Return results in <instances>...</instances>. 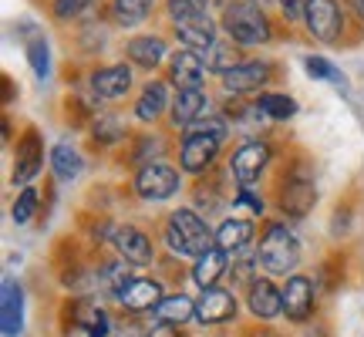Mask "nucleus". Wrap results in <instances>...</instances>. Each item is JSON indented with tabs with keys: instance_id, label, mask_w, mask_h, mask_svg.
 Masks as SVG:
<instances>
[{
	"instance_id": "1",
	"label": "nucleus",
	"mask_w": 364,
	"mask_h": 337,
	"mask_svg": "<svg viewBox=\"0 0 364 337\" xmlns=\"http://www.w3.org/2000/svg\"><path fill=\"white\" fill-rule=\"evenodd\" d=\"M166 243L172 253L179 257H203L206 250L216 247V233H209V226L193 209H176L169 220H166Z\"/></svg>"
},
{
	"instance_id": "2",
	"label": "nucleus",
	"mask_w": 364,
	"mask_h": 337,
	"mask_svg": "<svg viewBox=\"0 0 364 337\" xmlns=\"http://www.w3.org/2000/svg\"><path fill=\"white\" fill-rule=\"evenodd\" d=\"M257 263H260L267 273H287L297 270L300 263V243L297 236L287 230L284 223H267L263 230V240H260V253H257Z\"/></svg>"
},
{
	"instance_id": "3",
	"label": "nucleus",
	"mask_w": 364,
	"mask_h": 337,
	"mask_svg": "<svg viewBox=\"0 0 364 337\" xmlns=\"http://www.w3.org/2000/svg\"><path fill=\"white\" fill-rule=\"evenodd\" d=\"M223 27L236 44H267L270 41V21L250 0H230L223 7Z\"/></svg>"
},
{
	"instance_id": "4",
	"label": "nucleus",
	"mask_w": 364,
	"mask_h": 337,
	"mask_svg": "<svg viewBox=\"0 0 364 337\" xmlns=\"http://www.w3.org/2000/svg\"><path fill=\"white\" fill-rule=\"evenodd\" d=\"M172 27L179 41L189 51H209L216 44V24L209 11H186V14H172Z\"/></svg>"
},
{
	"instance_id": "5",
	"label": "nucleus",
	"mask_w": 364,
	"mask_h": 337,
	"mask_svg": "<svg viewBox=\"0 0 364 337\" xmlns=\"http://www.w3.org/2000/svg\"><path fill=\"white\" fill-rule=\"evenodd\" d=\"M135 193L142 196V199H149V203L172 199V196L179 193V172L172 166H162V162H149L135 176Z\"/></svg>"
},
{
	"instance_id": "6",
	"label": "nucleus",
	"mask_w": 364,
	"mask_h": 337,
	"mask_svg": "<svg viewBox=\"0 0 364 337\" xmlns=\"http://www.w3.org/2000/svg\"><path fill=\"white\" fill-rule=\"evenodd\" d=\"M270 162V145L260 142V139H253V142H243L240 149L233 152V179L240 189H250L253 182L260 179V172L267 168Z\"/></svg>"
},
{
	"instance_id": "7",
	"label": "nucleus",
	"mask_w": 364,
	"mask_h": 337,
	"mask_svg": "<svg viewBox=\"0 0 364 337\" xmlns=\"http://www.w3.org/2000/svg\"><path fill=\"white\" fill-rule=\"evenodd\" d=\"M44 168V142L34 129H27L14 152V186H31Z\"/></svg>"
},
{
	"instance_id": "8",
	"label": "nucleus",
	"mask_w": 364,
	"mask_h": 337,
	"mask_svg": "<svg viewBox=\"0 0 364 337\" xmlns=\"http://www.w3.org/2000/svg\"><path fill=\"white\" fill-rule=\"evenodd\" d=\"M304 24H307V31H311L317 41L331 44V41H338L341 31H344V14H341L338 0H311Z\"/></svg>"
},
{
	"instance_id": "9",
	"label": "nucleus",
	"mask_w": 364,
	"mask_h": 337,
	"mask_svg": "<svg viewBox=\"0 0 364 337\" xmlns=\"http://www.w3.org/2000/svg\"><path fill=\"white\" fill-rule=\"evenodd\" d=\"M220 156V139H213V135H203V132H186V139H182V152H179V162L186 172H206L213 162Z\"/></svg>"
},
{
	"instance_id": "10",
	"label": "nucleus",
	"mask_w": 364,
	"mask_h": 337,
	"mask_svg": "<svg viewBox=\"0 0 364 337\" xmlns=\"http://www.w3.org/2000/svg\"><path fill=\"white\" fill-rule=\"evenodd\" d=\"M247 304H250V314L257 321H277L284 314V290L273 284V280H253L250 284V294H247Z\"/></svg>"
},
{
	"instance_id": "11",
	"label": "nucleus",
	"mask_w": 364,
	"mask_h": 337,
	"mask_svg": "<svg viewBox=\"0 0 364 337\" xmlns=\"http://www.w3.org/2000/svg\"><path fill=\"white\" fill-rule=\"evenodd\" d=\"M284 290V314L290 321H307L314 311V284L311 277H304V273H294V277H287V284L280 287Z\"/></svg>"
},
{
	"instance_id": "12",
	"label": "nucleus",
	"mask_w": 364,
	"mask_h": 337,
	"mask_svg": "<svg viewBox=\"0 0 364 337\" xmlns=\"http://www.w3.org/2000/svg\"><path fill=\"white\" fill-rule=\"evenodd\" d=\"M236 317V297L230 290H203V297L196 300V321L199 324H226Z\"/></svg>"
},
{
	"instance_id": "13",
	"label": "nucleus",
	"mask_w": 364,
	"mask_h": 337,
	"mask_svg": "<svg viewBox=\"0 0 364 337\" xmlns=\"http://www.w3.org/2000/svg\"><path fill=\"white\" fill-rule=\"evenodd\" d=\"M0 327L4 337H21L24 331V290L14 277H7L0 290Z\"/></svg>"
},
{
	"instance_id": "14",
	"label": "nucleus",
	"mask_w": 364,
	"mask_h": 337,
	"mask_svg": "<svg viewBox=\"0 0 364 337\" xmlns=\"http://www.w3.org/2000/svg\"><path fill=\"white\" fill-rule=\"evenodd\" d=\"M206 71H209V65H206V58H203L199 51H176L172 54L169 78H172V85H176L179 91L199 88L203 78H206Z\"/></svg>"
},
{
	"instance_id": "15",
	"label": "nucleus",
	"mask_w": 364,
	"mask_h": 337,
	"mask_svg": "<svg viewBox=\"0 0 364 337\" xmlns=\"http://www.w3.org/2000/svg\"><path fill=\"white\" fill-rule=\"evenodd\" d=\"M115 247H118V253L125 257V263H132V267H149L152 257H156L152 240H149L139 226H118L115 230Z\"/></svg>"
},
{
	"instance_id": "16",
	"label": "nucleus",
	"mask_w": 364,
	"mask_h": 337,
	"mask_svg": "<svg viewBox=\"0 0 364 337\" xmlns=\"http://www.w3.org/2000/svg\"><path fill=\"white\" fill-rule=\"evenodd\" d=\"M270 78V65L267 61H243L233 71L223 75V88L233 91V95H247V91L263 88V81Z\"/></svg>"
},
{
	"instance_id": "17",
	"label": "nucleus",
	"mask_w": 364,
	"mask_h": 337,
	"mask_svg": "<svg viewBox=\"0 0 364 337\" xmlns=\"http://www.w3.org/2000/svg\"><path fill=\"white\" fill-rule=\"evenodd\" d=\"M162 300H166V294H162L159 280H132L129 290L118 297V304L132 314H145V311H156Z\"/></svg>"
},
{
	"instance_id": "18",
	"label": "nucleus",
	"mask_w": 364,
	"mask_h": 337,
	"mask_svg": "<svg viewBox=\"0 0 364 337\" xmlns=\"http://www.w3.org/2000/svg\"><path fill=\"white\" fill-rule=\"evenodd\" d=\"M314 203H317V189H314L311 179H290L280 189V206H284V213H290V216H307L314 209Z\"/></svg>"
},
{
	"instance_id": "19",
	"label": "nucleus",
	"mask_w": 364,
	"mask_h": 337,
	"mask_svg": "<svg viewBox=\"0 0 364 337\" xmlns=\"http://www.w3.org/2000/svg\"><path fill=\"white\" fill-rule=\"evenodd\" d=\"M91 88L98 98L112 102V98H122L125 91L132 88V71L125 65H112V68H102L91 75Z\"/></svg>"
},
{
	"instance_id": "20",
	"label": "nucleus",
	"mask_w": 364,
	"mask_h": 337,
	"mask_svg": "<svg viewBox=\"0 0 364 337\" xmlns=\"http://www.w3.org/2000/svg\"><path fill=\"white\" fill-rule=\"evenodd\" d=\"M226 270H230V253H223L220 247H213V250H206L203 257H196L193 280L203 287V290H213V287H216V280H220Z\"/></svg>"
},
{
	"instance_id": "21",
	"label": "nucleus",
	"mask_w": 364,
	"mask_h": 337,
	"mask_svg": "<svg viewBox=\"0 0 364 337\" xmlns=\"http://www.w3.org/2000/svg\"><path fill=\"white\" fill-rule=\"evenodd\" d=\"M250 240H253V223L250 220H226L216 230V247L223 253H230V257H236L240 250H247Z\"/></svg>"
},
{
	"instance_id": "22",
	"label": "nucleus",
	"mask_w": 364,
	"mask_h": 337,
	"mask_svg": "<svg viewBox=\"0 0 364 337\" xmlns=\"http://www.w3.org/2000/svg\"><path fill=\"white\" fill-rule=\"evenodd\" d=\"M206 112V95L203 88H186L179 91V98L172 102V122L176 125H196Z\"/></svg>"
},
{
	"instance_id": "23",
	"label": "nucleus",
	"mask_w": 364,
	"mask_h": 337,
	"mask_svg": "<svg viewBox=\"0 0 364 337\" xmlns=\"http://www.w3.org/2000/svg\"><path fill=\"white\" fill-rule=\"evenodd\" d=\"M166 105H169V91L162 81H149L139 95V102H135V115L142 118V122H156L162 112H166Z\"/></svg>"
},
{
	"instance_id": "24",
	"label": "nucleus",
	"mask_w": 364,
	"mask_h": 337,
	"mask_svg": "<svg viewBox=\"0 0 364 337\" xmlns=\"http://www.w3.org/2000/svg\"><path fill=\"white\" fill-rule=\"evenodd\" d=\"M193 317H196V300L186 297V294H169L156 307V321H162V324L182 327L186 321H193Z\"/></svg>"
},
{
	"instance_id": "25",
	"label": "nucleus",
	"mask_w": 364,
	"mask_h": 337,
	"mask_svg": "<svg viewBox=\"0 0 364 337\" xmlns=\"http://www.w3.org/2000/svg\"><path fill=\"white\" fill-rule=\"evenodd\" d=\"M129 58L139 68L152 71V68H156L159 61L166 58V41H162V38H152V34H145V38H132L129 41Z\"/></svg>"
},
{
	"instance_id": "26",
	"label": "nucleus",
	"mask_w": 364,
	"mask_h": 337,
	"mask_svg": "<svg viewBox=\"0 0 364 337\" xmlns=\"http://www.w3.org/2000/svg\"><path fill=\"white\" fill-rule=\"evenodd\" d=\"M81 156H78V149L71 142H58L51 149V172L58 176L61 182H71V179H78L81 176Z\"/></svg>"
},
{
	"instance_id": "27",
	"label": "nucleus",
	"mask_w": 364,
	"mask_h": 337,
	"mask_svg": "<svg viewBox=\"0 0 364 337\" xmlns=\"http://www.w3.org/2000/svg\"><path fill=\"white\" fill-rule=\"evenodd\" d=\"M132 263H118V260H108L102 270H98V284L108 290V294H115V297H122L125 290H129L132 284Z\"/></svg>"
},
{
	"instance_id": "28",
	"label": "nucleus",
	"mask_w": 364,
	"mask_h": 337,
	"mask_svg": "<svg viewBox=\"0 0 364 337\" xmlns=\"http://www.w3.org/2000/svg\"><path fill=\"white\" fill-rule=\"evenodd\" d=\"M152 4H156V0H115L112 11H115V21L122 27H135L152 14Z\"/></svg>"
},
{
	"instance_id": "29",
	"label": "nucleus",
	"mask_w": 364,
	"mask_h": 337,
	"mask_svg": "<svg viewBox=\"0 0 364 337\" xmlns=\"http://www.w3.org/2000/svg\"><path fill=\"white\" fill-rule=\"evenodd\" d=\"M257 112L267 118H277V122H287V118L297 115V102L290 95H260L257 98Z\"/></svg>"
},
{
	"instance_id": "30",
	"label": "nucleus",
	"mask_w": 364,
	"mask_h": 337,
	"mask_svg": "<svg viewBox=\"0 0 364 337\" xmlns=\"http://www.w3.org/2000/svg\"><path fill=\"white\" fill-rule=\"evenodd\" d=\"M27 65H31V71H34L41 81L51 75V48H48L44 38L27 41Z\"/></svg>"
},
{
	"instance_id": "31",
	"label": "nucleus",
	"mask_w": 364,
	"mask_h": 337,
	"mask_svg": "<svg viewBox=\"0 0 364 337\" xmlns=\"http://www.w3.org/2000/svg\"><path fill=\"white\" fill-rule=\"evenodd\" d=\"M206 65H209V71H220V75H226V71H233L236 65H243L240 61V54H236V48H230V44H213L206 51Z\"/></svg>"
},
{
	"instance_id": "32",
	"label": "nucleus",
	"mask_w": 364,
	"mask_h": 337,
	"mask_svg": "<svg viewBox=\"0 0 364 337\" xmlns=\"http://www.w3.org/2000/svg\"><path fill=\"white\" fill-rule=\"evenodd\" d=\"M34 213H38V189L34 186H24L21 189V196L14 199V209H11V216H14V223H31L34 220Z\"/></svg>"
},
{
	"instance_id": "33",
	"label": "nucleus",
	"mask_w": 364,
	"mask_h": 337,
	"mask_svg": "<svg viewBox=\"0 0 364 337\" xmlns=\"http://www.w3.org/2000/svg\"><path fill=\"white\" fill-rule=\"evenodd\" d=\"M304 68H307V75L317 81H338L341 78L338 68L331 65L327 58H321V54H307V58H304Z\"/></svg>"
},
{
	"instance_id": "34",
	"label": "nucleus",
	"mask_w": 364,
	"mask_h": 337,
	"mask_svg": "<svg viewBox=\"0 0 364 337\" xmlns=\"http://www.w3.org/2000/svg\"><path fill=\"white\" fill-rule=\"evenodd\" d=\"M122 135H125V132H122V122H118V118H98V122H95V142H118V139H122Z\"/></svg>"
},
{
	"instance_id": "35",
	"label": "nucleus",
	"mask_w": 364,
	"mask_h": 337,
	"mask_svg": "<svg viewBox=\"0 0 364 337\" xmlns=\"http://www.w3.org/2000/svg\"><path fill=\"white\" fill-rule=\"evenodd\" d=\"M88 4L91 0H54V17H58V21H71V17H78Z\"/></svg>"
},
{
	"instance_id": "36",
	"label": "nucleus",
	"mask_w": 364,
	"mask_h": 337,
	"mask_svg": "<svg viewBox=\"0 0 364 337\" xmlns=\"http://www.w3.org/2000/svg\"><path fill=\"white\" fill-rule=\"evenodd\" d=\"M189 132H203V135H213V139H220L223 142V135H226V122H223V118H199Z\"/></svg>"
},
{
	"instance_id": "37",
	"label": "nucleus",
	"mask_w": 364,
	"mask_h": 337,
	"mask_svg": "<svg viewBox=\"0 0 364 337\" xmlns=\"http://www.w3.org/2000/svg\"><path fill=\"white\" fill-rule=\"evenodd\" d=\"M307 7H311V0H280V11H284L287 21H304Z\"/></svg>"
},
{
	"instance_id": "38",
	"label": "nucleus",
	"mask_w": 364,
	"mask_h": 337,
	"mask_svg": "<svg viewBox=\"0 0 364 337\" xmlns=\"http://www.w3.org/2000/svg\"><path fill=\"white\" fill-rule=\"evenodd\" d=\"M108 331H112V321H108V314L105 311H95V317H91V324L85 334L88 337H108Z\"/></svg>"
},
{
	"instance_id": "39",
	"label": "nucleus",
	"mask_w": 364,
	"mask_h": 337,
	"mask_svg": "<svg viewBox=\"0 0 364 337\" xmlns=\"http://www.w3.org/2000/svg\"><path fill=\"white\" fill-rule=\"evenodd\" d=\"M186 11H209V0H169V14Z\"/></svg>"
},
{
	"instance_id": "40",
	"label": "nucleus",
	"mask_w": 364,
	"mask_h": 337,
	"mask_svg": "<svg viewBox=\"0 0 364 337\" xmlns=\"http://www.w3.org/2000/svg\"><path fill=\"white\" fill-rule=\"evenodd\" d=\"M233 203H236V206H250V213H263V199H260V196H253L250 189H240Z\"/></svg>"
},
{
	"instance_id": "41",
	"label": "nucleus",
	"mask_w": 364,
	"mask_h": 337,
	"mask_svg": "<svg viewBox=\"0 0 364 337\" xmlns=\"http://www.w3.org/2000/svg\"><path fill=\"white\" fill-rule=\"evenodd\" d=\"M145 337H182V331L176 324H162V321H156V327H152Z\"/></svg>"
},
{
	"instance_id": "42",
	"label": "nucleus",
	"mask_w": 364,
	"mask_h": 337,
	"mask_svg": "<svg viewBox=\"0 0 364 337\" xmlns=\"http://www.w3.org/2000/svg\"><path fill=\"white\" fill-rule=\"evenodd\" d=\"M354 11H358V17H361V24H364V0H354Z\"/></svg>"
},
{
	"instance_id": "43",
	"label": "nucleus",
	"mask_w": 364,
	"mask_h": 337,
	"mask_svg": "<svg viewBox=\"0 0 364 337\" xmlns=\"http://www.w3.org/2000/svg\"><path fill=\"white\" fill-rule=\"evenodd\" d=\"M250 4H267V0H250Z\"/></svg>"
}]
</instances>
